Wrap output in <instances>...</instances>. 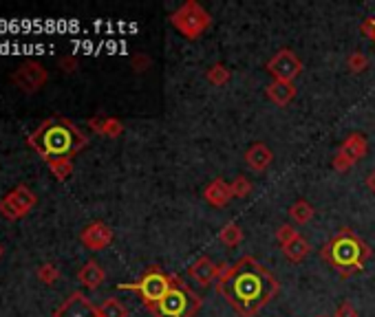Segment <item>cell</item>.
Here are the masks:
<instances>
[{
	"label": "cell",
	"instance_id": "603a6c76",
	"mask_svg": "<svg viewBox=\"0 0 375 317\" xmlns=\"http://www.w3.org/2000/svg\"><path fill=\"white\" fill-rule=\"evenodd\" d=\"M219 240L226 247H239L243 242V229L236 223H226L223 229L219 231Z\"/></svg>",
	"mask_w": 375,
	"mask_h": 317
},
{
	"label": "cell",
	"instance_id": "4dcf8cb0",
	"mask_svg": "<svg viewBox=\"0 0 375 317\" xmlns=\"http://www.w3.org/2000/svg\"><path fill=\"white\" fill-rule=\"evenodd\" d=\"M148 64H150V60L146 58V55H142V53H137L135 58H133V68H135L137 73H142Z\"/></svg>",
	"mask_w": 375,
	"mask_h": 317
},
{
	"label": "cell",
	"instance_id": "5b68a950",
	"mask_svg": "<svg viewBox=\"0 0 375 317\" xmlns=\"http://www.w3.org/2000/svg\"><path fill=\"white\" fill-rule=\"evenodd\" d=\"M170 284H172V275L163 273L155 265V267H150L137 282H124V284H117V288H122V291H135L142 297V304L146 309H152L155 304H159L166 293L170 291Z\"/></svg>",
	"mask_w": 375,
	"mask_h": 317
},
{
	"label": "cell",
	"instance_id": "f546056e",
	"mask_svg": "<svg viewBox=\"0 0 375 317\" xmlns=\"http://www.w3.org/2000/svg\"><path fill=\"white\" fill-rule=\"evenodd\" d=\"M60 68L66 73H75L78 71V58L75 55H64V58H60Z\"/></svg>",
	"mask_w": 375,
	"mask_h": 317
},
{
	"label": "cell",
	"instance_id": "52a82bcc",
	"mask_svg": "<svg viewBox=\"0 0 375 317\" xmlns=\"http://www.w3.org/2000/svg\"><path fill=\"white\" fill-rule=\"evenodd\" d=\"M36 203H38L36 192L27 185H18L7 196L0 199V216L7 220H20L36 208Z\"/></svg>",
	"mask_w": 375,
	"mask_h": 317
},
{
	"label": "cell",
	"instance_id": "4316f807",
	"mask_svg": "<svg viewBox=\"0 0 375 317\" xmlns=\"http://www.w3.org/2000/svg\"><path fill=\"white\" fill-rule=\"evenodd\" d=\"M36 275H38V280H40V282H45V284H55V282H58V278H60V269L55 267L53 263H45V265H40V267H38Z\"/></svg>",
	"mask_w": 375,
	"mask_h": 317
},
{
	"label": "cell",
	"instance_id": "6da1fadb",
	"mask_svg": "<svg viewBox=\"0 0 375 317\" xmlns=\"http://www.w3.org/2000/svg\"><path fill=\"white\" fill-rule=\"evenodd\" d=\"M279 288V280L254 256H243L234 265H221L216 280V291L241 317H256Z\"/></svg>",
	"mask_w": 375,
	"mask_h": 317
},
{
	"label": "cell",
	"instance_id": "5bb4252c",
	"mask_svg": "<svg viewBox=\"0 0 375 317\" xmlns=\"http://www.w3.org/2000/svg\"><path fill=\"white\" fill-rule=\"evenodd\" d=\"M274 163V153L267 144L256 141L245 150V165L254 172H265Z\"/></svg>",
	"mask_w": 375,
	"mask_h": 317
},
{
	"label": "cell",
	"instance_id": "cb8c5ba5",
	"mask_svg": "<svg viewBox=\"0 0 375 317\" xmlns=\"http://www.w3.org/2000/svg\"><path fill=\"white\" fill-rule=\"evenodd\" d=\"M47 165H49L51 174L58 178V181H66V178L73 174V161L71 159H53Z\"/></svg>",
	"mask_w": 375,
	"mask_h": 317
},
{
	"label": "cell",
	"instance_id": "83f0119b",
	"mask_svg": "<svg viewBox=\"0 0 375 317\" xmlns=\"http://www.w3.org/2000/svg\"><path fill=\"white\" fill-rule=\"evenodd\" d=\"M298 236H300L298 229L291 227V225H281L279 229H276V242L281 245V249H283V247H287V245L294 242Z\"/></svg>",
	"mask_w": 375,
	"mask_h": 317
},
{
	"label": "cell",
	"instance_id": "ffe728a7",
	"mask_svg": "<svg viewBox=\"0 0 375 317\" xmlns=\"http://www.w3.org/2000/svg\"><path fill=\"white\" fill-rule=\"evenodd\" d=\"M309 254H311V245H309L307 238H302V236H298L291 245L283 247V256L289 260V263H302Z\"/></svg>",
	"mask_w": 375,
	"mask_h": 317
},
{
	"label": "cell",
	"instance_id": "277c9868",
	"mask_svg": "<svg viewBox=\"0 0 375 317\" xmlns=\"http://www.w3.org/2000/svg\"><path fill=\"white\" fill-rule=\"evenodd\" d=\"M201 307H203L201 295L194 293L179 275H172L170 291L163 295L159 304H155L148 311L155 317H197Z\"/></svg>",
	"mask_w": 375,
	"mask_h": 317
},
{
	"label": "cell",
	"instance_id": "4fadbf2b",
	"mask_svg": "<svg viewBox=\"0 0 375 317\" xmlns=\"http://www.w3.org/2000/svg\"><path fill=\"white\" fill-rule=\"evenodd\" d=\"M188 275H190V280H194L201 288H207L212 282L216 284L219 275H221V265H216L214 260L207 256H199L188 267Z\"/></svg>",
	"mask_w": 375,
	"mask_h": 317
},
{
	"label": "cell",
	"instance_id": "30bf717a",
	"mask_svg": "<svg viewBox=\"0 0 375 317\" xmlns=\"http://www.w3.org/2000/svg\"><path fill=\"white\" fill-rule=\"evenodd\" d=\"M265 71L281 82H294L302 73V60L291 49H281L274 58L265 64Z\"/></svg>",
	"mask_w": 375,
	"mask_h": 317
},
{
	"label": "cell",
	"instance_id": "d6986e66",
	"mask_svg": "<svg viewBox=\"0 0 375 317\" xmlns=\"http://www.w3.org/2000/svg\"><path fill=\"white\" fill-rule=\"evenodd\" d=\"M316 210H314V205L309 201H304V199H298L289 205V218L294 220L296 225H307L309 220L314 218Z\"/></svg>",
	"mask_w": 375,
	"mask_h": 317
},
{
	"label": "cell",
	"instance_id": "9c48e42d",
	"mask_svg": "<svg viewBox=\"0 0 375 317\" xmlns=\"http://www.w3.org/2000/svg\"><path fill=\"white\" fill-rule=\"evenodd\" d=\"M49 82L47 68L40 62H24L11 73V84L22 93H38Z\"/></svg>",
	"mask_w": 375,
	"mask_h": 317
},
{
	"label": "cell",
	"instance_id": "44dd1931",
	"mask_svg": "<svg viewBox=\"0 0 375 317\" xmlns=\"http://www.w3.org/2000/svg\"><path fill=\"white\" fill-rule=\"evenodd\" d=\"M97 317H128V309L117 297H108L97 307Z\"/></svg>",
	"mask_w": 375,
	"mask_h": 317
},
{
	"label": "cell",
	"instance_id": "8fae6325",
	"mask_svg": "<svg viewBox=\"0 0 375 317\" xmlns=\"http://www.w3.org/2000/svg\"><path fill=\"white\" fill-rule=\"evenodd\" d=\"M53 317H97V307L82 291H75L53 311Z\"/></svg>",
	"mask_w": 375,
	"mask_h": 317
},
{
	"label": "cell",
	"instance_id": "836d02e7",
	"mask_svg": "<svg viewBox=\"0 0 375 317\" xmlns=\"http://www.w3.org/2000/svg\"><path fill=\"white\" fill-rule=\"evenodd\" d=\"M318 317H327V315H318Z\"/></svg>",
	"mask_w": 375,
	"mask_h": 317
},
{
	"label": "cell",
	"instance_id": "f1b7e54d",
	"mask_svg": "<svg viewBox=\"0 0 375 317\" xmlns=\"http://www.w3.org/2000/svg\"><path fill=\"white\" fill-rule=\"evenodd\" d=\"M333 317H360V313H358V309L351 304V302L346 300V302H342V304L336 309V313H333Z\"/></svg>",
	"mask_w": 375,
	"mask_h": 317
},
{
	"label": "cell",
	"instance_id": "7c38bea8",
	"mask_svg": "<svg viewBox=\"0 0 375 317\" xmlns=\"http://www.w3.org/2000/svg\"><path fill=\"white\" fill-rule=\"evenodd\" d=\"M113 238H115L113 229H110L106 223H102V220L89 223L84 229H82V233H80L82 245H84L87 249H91V252H102V249H106V247L113 242Z\"/></svg>",
	"mask_w": 375,
	"mask_h": 317
},
{
	"label": "cell",
	"instance_id": "ac0fdd59",
	"mask_svg": "<svg viewBox=\"0 0 375 317\" xmlns=\"http://www.w3.org/2000/svg\"><path fill=\"white\" fill-rule=\"evenodd\" d=\"M89 128L97 134L108 137V139H117V137L124 132V123L115 117H91Z\"/></svg>",
	"mask_w": 375,
	"mask_h": 317
},
{
	"label": "cell",
	"instance_id": "ba28073f",
	"mask_svg": "<svg viewBox=\"0 0 375 317\" xmlns=\"http://www.w3.org/2000/svg\"><path fill=\"white\" fill-rule=\"evenodd\" d=\"M367 153H369L367 137L362 132H351L338 148L336 157H333V170H338V172L351 170L360 159L367 157Z\"/></svg>",
	"mask_w": 375,
	"mask_h": 317
},
{
	"label": "cell",
	"instance_id": "2e32d148",
	"mask_svg": "<svg viewBox=\"0 0 375 317\" xmlns=\"http://www.w3.org/2000/svg\"><path fill=\"white\" fill-rule=\"evenodd\" d=\"M203 199L207 205H212V208H226L234 196H232L230 183H226L223 178H214V181H210L203 187Z\"/></svg>",
	"mask_w": 375,
	"mask_h": 317
},
{
	"label": "cell",
	"instance_id": "1f68e13d",
	"mask_svg": "<svg viewBox=\"0 0 375 317\" xmlns=\"http://www.w3.org/2000/svg\"><path fill=\"white\" fill-rule=\"evenodd\" d=\"M362 33L375 42V18H367V20L362 22Z\"/></svg>",
	"mask_w": 375,
	"mask_h": 317
},
{
	"label": "cell",
	"instance_id": "e575fe53",
	"mask_svg": "<svg viewBox=\"0 0 375 317\" xmlns=\"http://www.w3.org/2000/svg\"><path fill=\"white\" fill-rule=\"evenodd\" d=\"M0 256H3V249H0Z\"/></svg>",
	"mask_w": 375,
	"mask_h": 317
},
{
	"label": "cell",
	"instance_id": "e0dca14e",
	"mask_svg": "<svg viewBox=\"0 0 375 317\" xmlns=\"http://www.w3.org/2000/svg\"><path fill=\"white\" fill-rule=\"evenodd\" d=\"M78 280L82 282V286H84V288L95 291V288H100L104 284L106 271L102 269V265L97 263V260H89V263L78 271Z\"/></svg>",
	"mask_w": 375,
	"mask_h": 317
},
{
	"label": "cell",
	"instance_id": "3957f363",
	"mask_svg": "<svg viewBox=\"0 0 375 317\" xmlns=\"http://www.w3.org/2000/svg\"><path fill=\"white\" fill-rule=\"evenodd\" d=\"M321 256L333 271H338L342 278H349V275L360 273L365 269L373 252L358 233H353L349 227H342L336 236L323 247Z\"/></svg>",
	"mask_w": 375,
	"mask_h": 317
},
{
	"label": "cell",
	"instance_id": "9a60e30c",
	"mask_svg": "<svg viewBox=\"0 0 375 317\" xmlns=\"http://www.w3.org/2000/svg\"><path fill=\"white\" fill-rule=\"evenodd\" d=\"M296 84L294 82H281V79H272L267 88H265V95H267V100L274 104V106H279V108H285L289 106L291 102H294L296 98Z\"/></svg>",
	"mask_w": 375,
	"mask_h": 317
},
{
	"label": "cell",
	"instance_id": "d6a6232c",
	"mask_svg": "<svg viewBox=\"0 0 375 317\" xmlns=\"http://www.w3.org/2000/svg\"><path fill=\"white\" fill-rule=\"evenodd\" d=\"M367 187H369V192L375 194V170H371L369 176H367Z\"/></svg>",
	"mask_w": 375,
	"mask_h": 317
},
{
	"label": "cell",
	"instance_id": "7402d4cb",
	"mask_svg": "<svg viewBox=\"0 0 375 317\" xmlns=\"http://www.w3.org/2000/svg\"><path fill=\"white\" fill-rule=\"evenodd\" d=\"M205 77H207V82H210L212 86H226L230 82V77H232V71L226 64L216 62L205 71Z\"/></svg>",
	"mask_w": 375,
	"mask_h": 317
},
{
	"label": "cell",
	"instance_id": "7a4b0ae2",
	"mask_svg": "<svg viewBox=\"0 0 375 317\" xmlns=\"http://www.w3.org/2000/svg\"><path fill=\"white\" fill-rule=\"evenodd\" d=\"M27 144L49 163L53 159H73L87 148L89 139L71 119L49 117L27 137Z\"/></svg>",
	"mask_w": 375,
	"mask_h": 317
},
{
	"label": "cell",
	"instance_id": "d4e9b609",
	"mask_svg": "<svg viewBox=\"0 0 375 317\" xmlns=\"http://www.w3.org/2000/svg\"><path fill=\"white\" fill-rule=\"evenodd\" d=\"M230 187H232V196L234 199H247L249 194H252V190H254L252 181H249L247 176H236Z\"/></svg>",
	"mask_w": 375,
	"mask_h": 317
},
{
	"label": "cell",
	"instance_id": "8992f818",
	"mask_svg": "<svg viewBox=\"0 0 375 317\" xmlns=\"http://www.w3.org/2000/svg\"><path fill=\"white\" fill-rule=\"evenodd\" d=\"M170 24L186 40H199L212 26V16L197 0H188V3L170 13Z\"/></svg>",
	"mask_w": 375,
	"mask_h": 317
},
{
	"label": "cell",
	"instance_id": "484cf974",
	"mask_svg": "<svg viewBox=\"0 0 375 317\" xmlns=\"http://www.w3.org/2000/svg\"><path fill=\"white\" fill-rule=\"evenodd\" d=\"M346 68L353 73V75H360V73H365L367 68H369V58L365 53H360V51H355V53H351L349 58H346Z\"/></svg>",
	"mask_w": 375,
	"mask_h": 317
}]
</instances>
